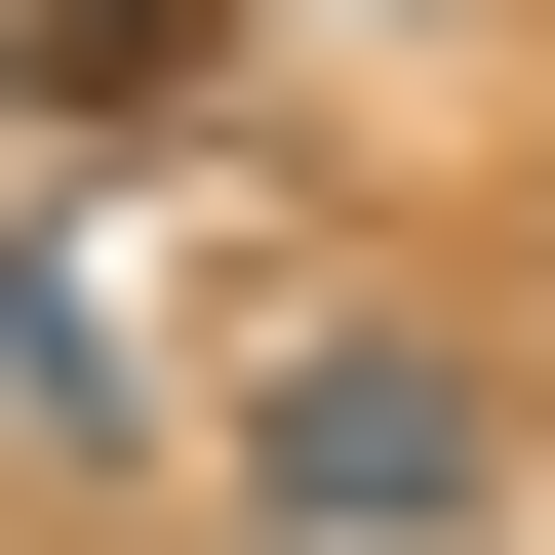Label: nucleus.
<instances>
[{
  "label": "nucleus",
  "instance_id": "3",
  "mask_svg": "<svg viewBox=\"0 0 555 555\" xmlns=\"http://www.w3.org/2000/svg\"><path fill=\"white\" fill-rule=\"evenodd\" d=\"M198 80V0H0V119H159Z\"/></svg>",
  "mask_w": 555,
  "mask_h": 555
},
{
  "label": "nucleus",
  "instance_id": "2",
  "mask_svg": "<svg viewBox=\"0 0 555 555\" xmlns=\"http://www.w3.org/2000/svg\"><path fill=\"white\" fill-rule=\"evenodd\" d=\"M0 437H40V476L159 437V358H119V278H80V238H0Z\"/></svg>",
  "mask_w": 555,
  "mask_h": 555
},
{
  "label": "nucleus",
  "instance_id": "1",
  "mask_svg": "<svg viewBox=\"0 0 555 555\" xmlns=\"http://www.w3.org/2000/svg\"><path fill=\"white\" fill-rule=\"evenodd\" d=\"M476 476H516V437H476L437 318H278V358H238V516L278 555H476Z\"/></svg>",
  "mask_w": 555,
  "mask_h": 555
}]
</instances>
